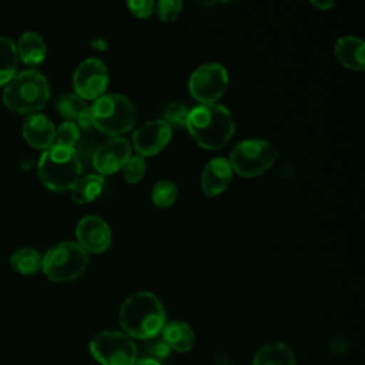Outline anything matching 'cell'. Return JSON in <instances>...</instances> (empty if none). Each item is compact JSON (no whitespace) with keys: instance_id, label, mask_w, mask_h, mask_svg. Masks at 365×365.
<instances>
[{"instance_id":"obj_4","label":"cell","mask_w":365,"mask_h":365,"mask_svg":"<svg viewBox=\"0 0 365 365\" xmlns=\"http://www.w3.org/2000/svg\"><path fill=\"white\" fill-rule=\"evenodd\" d=\"M37 174L41 182L54 191L70 190L81 174V160L76 148L53 144L43 150Z\"/></svg>"},{"instance_id":"obj_14","label":"cell","mask_w":365,"mask_h":365,"mask_svg":"<svg viewBox=\"0 0 365 365\" xmlns=\"http://www.w3.org/2000/svg\"><path fill=\"white\" fill-rule=\"evenodd\" d=\"M228 158L215 157L210 160L201 174V190L207 197H217L225 191L232 178Z\"/></svg>"},{"instance_id":"obj_9","label":"cell","mask_w":365,"mask_h":365,"mask_svg":"<svg viewBox=\"0 0 365 365\" xmlns=\"http://www.w3.org/2000/svg\"><path fill=\"white\" fill-rule=\"evenodd\" d=\"M228 73L220 63H205L197 67L188 81L190 94L201 104L215 103L227 90Z\"/></svg>"},{"instance_id":"obj_25","label":"cell","mask_w":365,"mask_h":365,"mask_svg":"<svg viewBox=\"0 0 365 365\" xmlns=\"http://www.w3.org/2000/svg\"><path fill=\"white\" fill-rule=\"evenodd\" d=\"M145 168H147V163L143 155H140V154L130 155V158L121 168L125 182L137 184L144 177Z\"/></svg>"},{"instance_id":"obj_2","label":"cell","mask_w":365,"mask_h":365,"mask_svg":"<svg viewBox=\"0 0 365 365\" xmlns=\"http://www.w3.org/2000/svg\"><path fill=\"white\" fill-rule=\"evenodd\" d=\"M123 332L135 339L157 336L165 324V311L161 301L148 291L130 295L120 308Z\"/></svg>"},{"instance_id":"obj_24","label":"cell","mask_w":365,"mask_h":365,"mask_svg":"<svg viewBox=\"0 0 365 365\" xmlns=\"http://www.w3.org/2000/svg\"><path fill=\"white\" fill-rule=\"evenodd\" d=\"M178 197V188L171 180H160L151 190L153 204L158 208H168L175 204Z\"/></svg>"},{"instance_id":"obj_11","label":"cell","mask_w":365,"mask_h":365,"mask_svg":"<svg viewBox=\"0 0 365 365\" xmlns=\"http://www.w3.org/2000/svg\"><path fill=\"white\" fill-rule=\"evenodd\" d=\"M173 128L163 120H151L140 125L133 134V147L135 151L145 157L155 155L170 143Z\"/></svg>"},{"instance_id":"obj_20","label":"cell","mask_w":365,"mask_h":365,"mask_svg":"<svg viewBox=\"0 0 365 365\" xmlns=\"http://www.w3.org/2000/svg\"><path fill=\"white\" fill-rule=\"evenodd\" d=\"M104 188V177L98 174L80 175L70 188L71 200L77 204L94 201Z\"/></svg>"},{"instance_id":"obj_31","label":"cell","mask_w":365,"mask_h":365,"mask_svg":"<svg viewBox=\"0 0 365 365\" xmlns=\"http://www.w3.org/2000/svg\"><path fill=\"white\" fill-rule=\"evenodd\" d=\"M312 6H315L317 9L319 10H328L331 7H334V1L332 0H325V1H317V0H312L311 1Z\"/></svg>"},{"instance_id":"obj_6","label":"cell","mask_w":365,"mask_h":365,"mask_svg":"<svg viewBox=\"0 0 365 365\" xmlns=\"http://www.w3.org/2000/svg\"><path fill=\"white\" fill-rule=\"evenodd\" d=\"M88 265V254L77 241H60L41 257V269L47 278L58 282L71 281L83 275Z\"/></svg>"},{"instance_id":"obj_29","label":"cell","mask_w":365,"mask_h":365,"mask_svg":"<svg viewBox=\"0 0 365 365\" xmlns=\"http://www.w3.org/2000/svg\"><path fill=\"white\" fill-rule=\"evenodd\" d=\"M127 7L138 19L150 17L155 9V3L151 0H130L127 1Z\"/></svg>"},{"instance_id":"obj_7","label":"cell","mask_w":365,"mask_h":365,"mask_svg":"<svg viewBox=\"0 0 365 365\" xmlns=\"http://www.w3.org/2000/svg\"><path fill=\"white\" fill-rule=\"evenodd\" d=\"M278 160L274 144L261 138H250L238 143L230 154L232 171L245 178H252L268 171Z\"/></svg>"},{"instance_id":"obj_32","label":"cell","mask_w":365,"mask_h":365,"mask_svg":"<svg viewBox=\"0 0 365 365\" xmlns=\"http://www.w3.org/2000/svg\"><path fill=\"white\" fill-rule=\"evenodd\" d=\"M134 365H163V364L155 358H141V359H137Z\"/></svg>"},{"instance_id":"obj_10","label":"cell","mask_w":365,"mask_h":365,"mask_svg":"<svg viewBox=\"0 0 365 365\" xmlns=\"http://www.w3.org/2000/svg\"><path fill=\"white\" fill-rule=\"evenodd\" d=\"M108 86V71L106 64L96 57L81 61L73 74L74 93L83 100H97Z\"/></svg>"},{"instance_id":"obj_18","label":"cell","mask_w":365,"mask_h":365,"mask_svg":"<svg viewBox=\"0 0 365 365\" xmlns=\"http://www.w3.org/2000/svg\"><path fill=\"white\" fill-rule=\"evenodd\" d=\"M17 56L29 66L40 64L47 53L46 43L43 37L31 30L23 31L16 44Z\"/></svg>"},{"instance_id":"obj_28","label":"cell","mask_w":365,"mask_h":365,"mask_svg":"<svg viewBox=\"0 0 365 365\" xmlns=\"http://www.w3.org/2000/svg\"><path fill=\"white\" fill-rule=\"evenodd\" d=\"M155 13L158 16V19L164 23H170L174 21L181 10H182V1L180 0H161L158 3H155Z\"/></svg>"},{"instance_id":"obj_13","label":"cell","mask_w":365,"mask_h":365,"mask_svg":"<svg viewBox=\"0 0 365 365\" xmlns=\"http://www.w3.org/2000/svg\"><path fill=\"white\" fill-rule=\"evenodd\" d=\"M131 155V145L123 137H110L93 154V165L98 175H110L123 168Z\"/></svg>"},{"instance_id":"obj_12","label":"cell","mask_w":365,"mask_h":365,"mask_svg":"<svg viewBox=\"0 0 365 365\" xmlns=\"http://www.w3.org/2000/svg\"><path fill=\"white\" fill-rule=\"evenodd\" d=\"M76 237L80 247L87 254H101L111 244V230L98 215L83 217L76 227Z\"/></svg>"},{"instance_id":"obj_1","label":"cell","mask_w":365,"mask_h":365,"mask_svg":"<svg viewBox=\"0 0 365 365\" xmlns=\"http://www.w3.org/2000/svg\"><path fill=\"white\" fill-rule=\"evenodd\" d=\"M185 128L200 147L220 150L232 138L235 123L227 107L218 103H208L198 104L188 111Z\"/></svg>"},{"instance_id":"obj_15","label":"cell","mask_w":365,"mask_h":365,"mask_svg":"<svg viewBox=\"0 0 365 365\" xmlns=\"http://www.w3.org/2000/svg\"><path fill=\"white\" fill-rule=\"evenodd\" d=\"M23 135L34 148L46 150L54 144L56 127L43 113H31L23 121Z\"/></svg>"},{"instance_id":"obj_5","label":"cell","mask_w":365,"mask_h":365,"mask_svg":"<svg viewBox=\"0 0 365 365\" xmlns=\"http://www.w3.org/2000/svg\"><path fill=\"white\" fill-rule=\"evenodd\" d=\"M93 127L108 137H120L133 128L135 110L128 97L120 93L103 94L88 107Z\"/></svg>"},{"instance_id":"obj_17","label":"cell","mask_w":365,"mask_h":365,"mask_svg":"<svg viewBox=\"0 0 365 365\" xmlns=\"http://www.w3.org/2000/svg\"><path fill=\"white\" fill-rule=\"evenodd\" d=\"M164 344L177 352H187L195 344V334L191 327L182 321L165 322L161 329Z\"/></svg>"},{"instance_id":"obj_27","label":"cell","mask_w":365,"mask_h":365,"mask_svg":"<svg viewBox=\"0 0 365 365\" xmlns=\"http://www.w3.org/2000/svg\"><path fill=\"white\" fill-rule=\"evenodd\" d=\"M188 108L178 103V101H173L168 103L163 111L164 115V121L173 128V125L175 127H185L187 125V118H188Z\"/></svg>"},{"instance_id":"obj_19","label":"cell","mask_w":365,"mask_h":365,"mask_svg":"<svg viewBox=\"0 0 365 365\" xmlns=\"http://www.w3.org/2000/svg\"><path fill=\"white\" fill-rule=\"evenodd\" d=\"M294 351L284 342H271L261 346L252 361V365H295Z\"/></svg>"},{"instance_id":"obj_21","label":"cell","mask_w":365,"mask_h":365,"mask_svg":"<svg viewBox=\"0 0 365 365\" xmlns=\"http://www.w3.org/2000/svg\"><path fill=\"white\" fill-rule=\"evenodd\" d=\"M10 264L20 274H34L41 268V255L33 247H20L11 252Z\"/></svg>"},{"instance_id":"obj_26","label":"cell","mask_w":365,"mask_h":365,"mask_svg":"<svg viewBox=\"0 0 365 365\" xmlns=\"http://www.w3.org/2000/svg\"><path fill=\"white\" fill-rule=\"evenodd\" d=\"M80 140V128L76 121H64L56 128L54 144L74 148Z\"/></svg>"},{"instance_id":"obj_22","label":"cell","mask_w":365,"mask_h":365,"mask_svg":"<svg viewBox=\"0 0 365 365\" xmlns=\"http://www.w3.org/2000/svg\"><path fill=\"white\" fill-rule=\"evenodd\" d=\"M17 61L19 56L14 41L0 34V86L6 84L16 74Z\"/></svg>"},{"instance_id":"obj_30","label":"cell","mask_w":365,"mask_h":365,"mask_svg":"<svg viewBox=\"0 0 365 365\" xmlns=\"http://www.w3.org/2000/svg\"><path fill=\"white\" fill-rule=\"evenodd\" d=\"M348 344H349V341L345 336H341V335L332 336L329 339V351H332L335 354H342L346 351Z\"/></svg>"},{"instance_id":"obj_23","label":"cell","mask_w":365,"mask_h":365,"mask_svg":"<svg viewBox=\"0 0 365 365\" xmlns=\"http://www.w3.org/2000/svg\"><path fill=\"white\" fill-rule=\"evenodd\" d=\"M56 110L60 115L67 118V121H77L81 114L88 110L86 100H83L76 93H64L56 100Z\"/></svg>"},{"instance_id":"obj_16","label":"cell","mask_w":365,"mask_h":365,"mask_svg":"<svg viewBox=\"0 0 365 365\" xmlns=\"http://www.w3.org/2000/svg\"><path fill=\"white\" fill-rule=\"evenodd\" d=\"M338 61L348 70L362 71L365 68V46L355 36H344L334 46Z\"/></svg>"},{"instance_id":"obj_3","label":"cell","mask_w":365,"mask_h":365,"mask_svg":"<svg viewBox=\"0 0 365 365\" xmlns=\"http://www.w3.org/2000/svg\"><path fill=\"white\" fill-rule=\"evenodd\" d=\"M50 97V86L44 74L34 68L17 71L4 86L3 101L17 113H37Z\"/></svg>"},{"instance_id":"obj_8","label":"cell","mask_w":365,"mask_h":365,"mask_svg":"<svg viewBox=\"0 0 365 365\" xmlns=\"http://www.w3.org/2000/svg\"><path fill=\"white\" fill-rule=\"evenodd\" d=\"M90 354L100 365H134L137 346L123 331H103L88 344Z\"/></svg>"}]
</instances>
